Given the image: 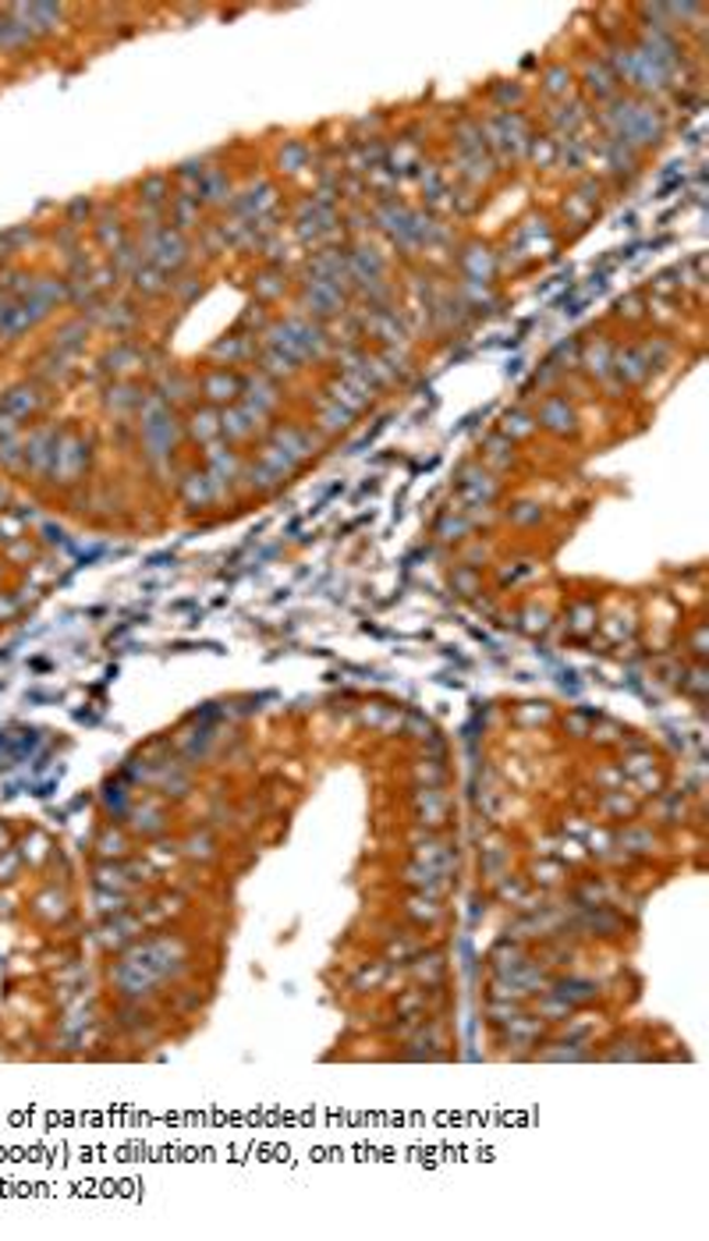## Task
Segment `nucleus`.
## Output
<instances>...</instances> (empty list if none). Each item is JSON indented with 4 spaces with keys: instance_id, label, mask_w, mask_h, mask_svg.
<instances>
[{
    "instance_id": "1",
    "label": "nucleus",
    "mask_w": 709,
    "mask_h": 1241,
    "mask_svg": "<svg viewBox=\"0 0 709 1241\" xmlns=\"http://www.w3.org/2000/svg\"><path fill=\"white\" fill-rule=\"evenodd\" d=\"M607 125L614 128V139L621 143L625 149L650 146V143L660 139V132H663L656 111L639 107V103H621V107L607 114Z\"/></svg>"
},
{
    "instance_id": "2",
    "label": "nucleus",
    "mask_w": 709,
    "mask_h": 1241,
    "mask_svg": "<svg viewBox=\"0 0 709 1241\" xmlns=\"http://www.w3.org/2000/svg\"><path fill=\"white\" fill-rule=\"evenodd\" d=\"M149 255H153L163 270H178L188 263V241L178 231H157V238L149 241Z\"/></svg>"
}]
</instances>
